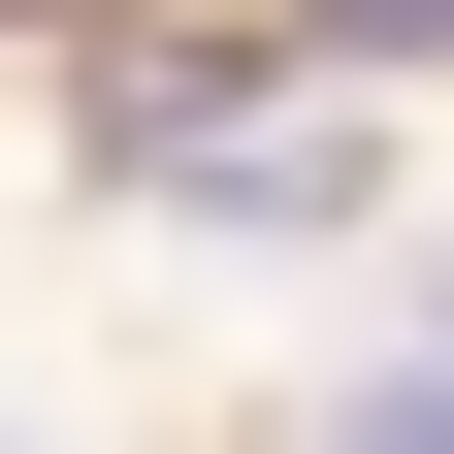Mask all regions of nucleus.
<instances>
[{
	"label": "nucleus",
	"mask_w": 454,
	"mask_h": 454,
	"mask_svg": "<svg viewBox=\"0 0 454 454\" xmlns=\"http://www.w3.org/2000/svg\"><path fill=\"white\" fill-rule=\"evenodd\" d=\"M325 33H357V66H454V0H325Z\"/></svg>",
	"instance_id": "f257e3e1"
}]
</instances>
